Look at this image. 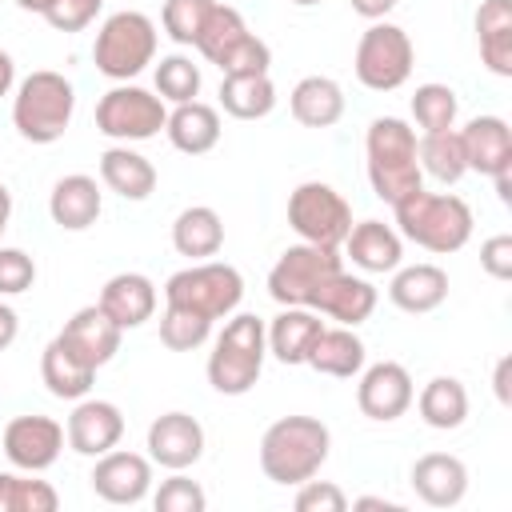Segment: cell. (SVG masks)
Masks as SVG:
<instances>
[{
    "label": "cell",
    "mask_w": 512,
    "mask_h": 512,
    "mask_svg": "<svg viewBox=\"0 0 512 512\" xmlns=\"http://www.w3.org/2000/svg\"><path fill=\"white\" fill-rule=\"evenodd\" d=\"M204 456V428L196 416L188 412H164L148 424V460L168 468V472H184Z\"/></svg>",
    "instance_id": "e0dca14e"
},
{
    "label": "cell",
    "mask_w": 512,
    "mask_h": 512,
    "mask_svg": "<svg viewBox=\"0 0 512 512\" xmlns=\"http://www.w3.org/2000/svg\"><path fill=\"white\" fill-rule=\"evenodd\" d=\"M92 492L104 500V504H140L148 492H152V460L140 456V452H120V448H108L104 456H96L92 464Z\"/></svg>",
    "instance_id": "5bb4252c"
},
{
    "label": "cell",
    "mask_w": 512,
    "mask_h": 512,
    "mask_svg": "<svg viewBox=\"0 0 512 512\" xmlns=\"http://www.w3.org/2000/svg\"><path fill=\"white\" fill-rule=\"evenodd\" d=\"M76 112V88L64 72L36 68L16 84L12 96V124L28 144H56Z\"/></svg>",
    "instance_id": "277c9868"
},
{
    "label": "cell",
    "mask_w": 512,
    "mask_h": 512,
    "mask_svg": "<svg viewBox=\"0 0 512 512\" xmlns=\"http://www.w3.org/2000/svg\"><path fill=\"white\" fill-rule=\"evenodd\" d=\"M360 384H356V408L368 416V420H400L408 408H412V396H416V384L408 376L404 364L396 360H380V364H368L356 372Z\"/></svg>",
    "instance_id": "4fadbf2b"
},
{
    "label": "cell",
    "mask_w": 512,
    "mask_h": 512,
    "mask_svg": "<svg viewBox=\"0 0 512 512\" xmlns=\"http://www.w3.org/2000/svg\"><path fill=\"white\" fill-rule=\"evenodd\" d=\"M264 356H268L264 320L252 312L228 316L224 332L216 336V344L208 352V384L220 396H244L256 388V380L264 372Z\"/></svg>",
    "instance_id": "5b68a950"
},
{
    "label": "cell",
    "mask_w": 512,
    "mask_h": 512,
    "mask_svg": "<svg viewBox=\"0 0 512 512\" xmlns=\"http://www.w3.org/2000/svg\"><path fill=\"white\" fill-rule=\"evenodd\" d=\"M100 212H104V192H100V184H96L92 176H84V172L60 176V180L52 184V192H48V216H52V224L64 228V232H84V228H92V224L100 220Z\"/></svg>",
    "instance_id": "ffe728a7"
},
{
    "label": "cell",
    "mask_w": 512,
    "mask_h": 512,
    "mask_svg": "<svg viewBox=\"0 0 512 512\" xmlns=\"http://www.w3.org/2000/svg\"><path fill=\"white\" fill-rule=\"evenodd\" d=\"M364 340L356 336V328H344V324H336V328H328L324 324V332L316 336V344H312V352H308V368H316L320 376H336V380H352L360 368H364Z\"/></svg>",
    "instance_id": "f546056e"
},
{
    "label": "cell",
    "mask_w": 512,
    "mask_h": 512,
    "mask_svg": "<svg viewBox=\"0 0 512 512\" xmlns=\"http://www.w3.org/2000/svg\"><path fill=\"white\" fill-rule=\"evenodd\" d=\"M16 88V60L0 48V96H8Z\"/></svg>",
    "instance_id": "f907efd6"
},
{
    "label": "cell",
    "mask_w": 512,
    "mask_h": 512,
    "mask_svg": "<svg viewBox=\"0 0 512 512\" xmlns=\"http://www.w3.org/2000/svg\"><path fill=\"white\" fill-rule=\"evenodd\" d=\"M388 300L400 312L424 316V312H432V308H440L448 300V272L440 264H404V268H392Z\"/></svg>",
    "instance_id": "d4e9b609"
},
{
    "label": "cell",
    "mask_w": 512,
    "mask_h": 512,
    "mask_svg": "<svg viewBox=\"0 0 512 512\" xmlns=\"http://www.w3.org/2000/svg\"><path fill=\"white\" fill-rule=\"evenodd\" d=\"M52 0H16V8H24V12H36V16H44V8H48Z\"/></svg>",
    "instance_id": "11a10c76"
},
{
    "label": "cell",
    "mask_w": 512,
    "mask_h": 512,
    "mask_svg": "<svg viewBox=\"0 0 512 512\" xmlns=\"http://www.w3.org/2000/svg\"><path fill=\"white\" fill-rule=\"evenodd\" d=\"M92 64H96L100 76H108L116 84L136 80L148 64H156V24H152V16H144L136 8L112 12L96 28Z\"/></svg>",
    "instance_id": "8992f818"
},
{
    "label": "cell",
    "mask_w": 512,
    "mask_h": 512,
    "mask_svg": "<svg viewBox=\"0 0 512 512\" xmlns=\"http://www.w3.org/2000/svg\"><path fill=\"white\" fill-rule=\"evenodd\" d=\"M456 112H460V100L448 84H420L412 92V120L420 124V132H444V128H456Z\"/></svg>",
    "instance_id": "ab89813d"
},
{
    "label": "cell",
    "mask_w": 512,
    "mask_h": 512,
    "mask_svg": "<svg viewBox=\"0 0 512 512\" xmlns=\"http://www.w3.org/2000/svg\"><path fill=\"white\" fill-rule=\"evenodd\" d=\"M200 64H192V56L184 52H172V56H160L156 64V96L164 104H188L200 96Z\"/></svg>",
    "instance_id": "74e56055"
},
{
    "label": "cell",
    "mask_w": 512,
    "mask_h": 512,
    "mask_svg": "<svg viewBox=\"0 0 512 512\" xmlns=\"http://www.w3.org/2000/svg\"><path fill=\"white\" fill-rule=\"evenodd\" d=\"M120 336H124V328L112 324L100 304H88V308L72 312V316L64 320V328L56 332V340H60L80 364H88V368H104V364L120 352Z\"/></svg>",
    "instance_id": "2e32d148"
},
{
    "label": "cell",
    "mask_w": 512,
    "mask_h": 512,
    "mask_svg": "<svg viewBox=\"0 0 512 512\" xmlns=\"http://www.w3.org/2000/svg\"><path fill=\"white\" fill-rule=\"evenodd\" d=\"M340 268H344L340 248H320V244H304L300 240V244L284 248L280 260L272 264V272H268V296L280 308H288V304L308 308L312 296H316V288L332 272H340Z\"/></svg>",
    "instance_id": "8fae6325"
},
{
    "label": "cell",
    "mask_w": 512,
    "mask_h": 512,
    "mask_svg": "<svg viewBox=\"0 0 512 512\" xmlns=\"http://www.w3.org/2000/svg\"><path fill=\"white\" fill-rule=\"evenodd\" d=\"M412 64H416V48L400 24L372 20L368 32L356 40L352 72L368 92H396L400 84H408Z\"/></svg>",
    "instance_id": "ba28073f"
},
{
    "label": "cell",
    "mask_w": 512,
    "mask_h": 512,
    "mask_svg": "<svg viewBox=\"0 0 512 512\" xmlns=\"http://www.w3.org/2000/svg\"><path fill=\"white\" fill-rule=\"evenodd\" d=\"M332 448V432L316 416H280L260 436V468L272 484H304L312 480Z\"/></svg>",
    "instance_id": "7a4b0ae2"
},
{
    "label": "cell",
    "mask_w": 512,
    "mask_h": 512,
    "mask_svg": "<svg viewBox=\"0 0 512 512\" xmlns=\"http://www.w3.org/2000/svg\"><path fill=\"white\" fill-rule=\"evenodd\" d=\"M16 336H20V316H16V308H12V304H4V300H0V352H4V348H12V344H16Z\"/></svg>",
    "instance_id": "7dc6e473"
},
{
    "label": "cell",
    "mask_w": 512,
    "mask_h": 512,
    "mask_svg": "<svg viewBox=\"0 0 512 512\" xmlns=\"http://www.w3.org/2000/svg\"><path fill=\"white\" fill-rule=\"evenodd\" d=\"M36 284V260L24 248L0 244V296H20Z\"/></svg>",
    "instance_id": "7bdbcfd3"
},
{
    "label": "cell",
    "mask_w": 512,
    "mask_h": 512,
    "mask_svg": "<svg viewBox=\"0 0 512 512\" xmlns=\"http://www.w3.org/2000/svg\"><path fill=\"white\" fill-rule=\"evenodd\" d=\"M416 160H420V172H428V176L440 180V184H456V180L468 172L464 144H460V132H456V128L424 132V136L416 140Z\"/></svg>",
    "instance_id": "d590c367"
},
{
    "label": "cell",
    "mask_w": 512,
    "mask_h": 512,
    "mask_svg": "<svg viewBox=\"0 0 512 512\" xmlns=\"http://www.w3.org/2000/svg\"><path fill=\"white\" fill-rule=\"evenodd\" d=\"M96 304L104 308V316L112 324H120L128 332V328H140V324L152 320V312H156V284L144 272H116L100 288Z\"/></svg>",
    "instance_id": "603a6c76"
},
{
    "label": "cell",
    "mask_w": 512,
    "mask_h": 512,
    "mask_svg": "<svg viewBox=\"0 0 512 512\" xmlns=\"http://www.w3.org/2000/svg\"><path fill=\"white\" fill-rule=\"evenodd\" d=\"M120 436H124V412L112 400H96V396L72 400V412H68V424H64V440H68L72 452L96 460L108 448H116Z\"/></svg>",
    "instance_id": "9a60e30c"
},
{
    "label": "cell",
    "mask_w": 512,
    "mask_h": 512,
    "mask_svg": "<svg viewBox=\"0 0 512 512\" xmlns=\"http://www.w3.org/2000/svg\"><path fill=\"white\" fill-rule=\"evenodd\" d=\"M324 332V320L320 312L312 308H300V304H288L272 316V324H264V336H268V352L280 360V364H304L316 336Z\"/></svg>",
    "instance_id": "cb8c5ba5"
},
{
    "label": "cell",
    "mask_w": 512,
    "mask_h": 512,
    "mask_svg": "<svg viewBox=\"0 0 512 512\" xmlns=\"http://www.w3.org/2000/svg\"><path fill=\"white\" fill-rule=\"evenodd\" d=\"M492 184H496V196H500V204H512V164L508 168H500L496 176H488Z\"/></svg>",
    "instance_id": "816d5d0a"
},
{
    "label": "cell",
    "mask_w": 512,
    "mask_h": 512,
    "mask_svg": "<svg viewBox=\"0 0 512 512\" xmlns=\"http://www.w3.org/2000/svg\"><path fill=\"white\" fill-rule=\"evenodd\" d=\"M8 220H12V192H8V184L0 180V240H4V232H8Z\"/></svg>",
    "instance_id": "f5cc1de1"
},
{
    "label": "cell",
    "mask_w": 512,
    "mask_h": 512,
    "mask_svg": "<svg viewBox=\"0 0 512 512\" xmlns=\"http://www.w3.org/2000/svg\"><path fill=\"white\" fill-rule=\"evenodd\" d=\"M460 144H464L468 172L496 176L500 168L512 164V128L504 116H472L460 128Z\"/></svg>",
    "instance_id": "7402d4cb"
},
{
    "label": "cell",
    "mask_w": 512,
    "mask_h": 512,
    "mask_svg": "<svg viewBox=\"0 0 512 512\" xmlns=\"http://www.w3.org/2000/svg\"><path fill=\"white\" fill-rule=\"evenodd\" d=\"M40 380H44V388H48L56 400H84V396L92 392L96 368L80 364V360L52 336L48 348L40 352Z\"/></svg>",
    "instance_id": "d6a6232c"
},
{
    "label": "cell",
    "mask_w": 512,
    "mask_h": 512,
    "mask_svg": "<svg viewBox=\"0 0 512 512\" xmlns=\"http://www.w3.org/2000/svg\"><path fill=\"white\" fill-rule=\"evenodd\" d=\"M352 508H384V512H404L396 500H384V496H360Z\"/></svg>",
    "instance_id": "db71d44e"
},
{
    "label": "cell",
    "mask_w": 512,
    "mask_h": 512,
    "mask_svg": "<svg viewBox=\"0 0 512 512\" xmlns=\"http://www.w3.org/2000/svg\"><path fill=\"white\" fill-rule=\"evenodd\" d=\"M0 448L8 456L12 468L20 472H44L60 460L64 452V424L52 420V416H16L4 424V436H0Z\"/></svg>",
    "instance_id": "7c38bea8"
},
{
    "label": "cell",
    "mask_w": 512,
    "mask_h": 512,
    "mask_svg": "<svg viewBox=\"0 0 512 512\" xmlns=\"http://www.w3.org/2000/svg\"><path fill=\"white\" fill-rule=\"evenodd\" d=\"M296 488H300L296 492V512H344L348 508V496L332 480H304Z\"/></svg>",
    "instance_id": "f6af8a7d"
},
{
    "label": "cell",
    "mask_w": 512,
    "mask_h": 512,
    "mask_svg": "<svg viewBox=\"0 0 512 512\" xmlns=\"http://www.w3.org/2000/svg\"><path fill=\"white\" fill-rule=\"evenodd\" d=\"M476 44H480V64L492 76L508 80L512 76V0H480Z\"/></svg>",
    "instance_id": "4316f807"
},
{
    "label": "cell",
    "mask_w": 512,
    "mask_h": 512,
    "mask_svg": "<svg viewBox=\"0 0 512 512\" xmlns=\"http://www.w3.org/2000/svg\"><path fill=\"white\" fill-rule=\"evenodd\" d=\"M376 288L364 280V276H352V272H332L320 288H316V296H312V312H320V316H328V320H336V324H344V328H356V324H364L372 312H376Z\"/></svg>",
    "instance_id": "ac0fdd59"
},
{
    "label": "cell",
    "mask_w": 512,
    "mask_h": 512,
    "mask_svg": "<svg viewBox=\"0 0 512 512\" xmlns=\"http://www.w3.org/2000/svg\"><path fill=\"white\" fill-rule=\"evenodd\" d=\"M288 112L304 128H332L344 116V88L332 76H304L288 92Z\"/></svg>",
    "instance_id": "f1b7e54d"
},
{
    "label": "cell",
    "mask_w": 512,
    "mask_h": 512,
    "mask_svg": "<svg viewBox=\"0 0 512 512\" xmlns=\"http://www.w3.org/2000/svg\"><path fill=\"white\" fill-rule=\"evenodd\" d=\"M340 248H344V256L360 272H372V276L392 272L404 260V236L392 224H384V220H360V224H352Z\"/></svg>",
    "instance_id": "44dd1931"
},
{
    "label": "cell",
    "mask_w": 512,
    "mask_h": 512,
    "mask_svg": "<svg viewBox=\"0 0 512 512\" xmlns=\"http://www.w3.org/2000/svg\"><path fill=\"white\" fill-rule=\"evenodd\" d=\"M164 120H168V104L140 84H116L96 100V132L120 144L160 136Z\"/></svg>",
    "instance_id": "30bf717a"
},
{
    "label": "cell",
    "mask_w": 512,
    "mask_h": 512,
    "mask_svg": "<svg viewBox=\"0 0 512 512\" xmlns=\"http://www.w3.org/2000/svg\"><path fill=\"white\" fill-rule=\"evenodd\" d=\"M292 4H300V8H312V4H324V0H292Z\"/></svg>",
    "instance_id": "9f6ffc18"
},
{
    "label": "cell",
    "mask_w": 512,
    "mask_h": 512,
    "mask_svg": "<svg viewBox=\"0 0 512 512\" xmlns=\"http://www.w3.org/2000/svg\"><path fill=\"white\" fill-rule=\"evenodd\" d=\"M288 224L304 244L340 248L352 228V204L324 180H304L288 196Z\"/></svg>",
    "instance_id": "9c48e42d"
},
{
    "label": "cell",
    "mask_w": 512,
    "mask_h": 512,
    "mask_svg": "<svg viewBox=\"0 0 512 512\" xmlns=\"http://www.w3.org/2000/svg\"><path fill=\"white\" fill-rule=\"evenodd\" d=\"M172 248L188 260H212L224 248V220L208 204H192L172 220Z\"/></svg>",
    "instance_id": "4dcf8cb0"
},
{
    "label": "cell",
    "mask_w": 512,
    "mask_h": 512,
    "mask_svg": "<svg viewBox=\"0 0 512 512\" xmlns=\"http://www.w3.org/2000/svg\"><path fill=\"white\" fill-rule=\"evenodd\" d=\"M392 212H396V232L404 240H412L416 248L436 252V256L460 252L472 240V224H476L468 200H460L452 192H424V188H416L404 200H396Z\"/></svg>",
    "instance_id": "6da1fadb"
},
{
    "label": "cell",
    "mask_w": 512,
    "mask_h": 512,
    "mask_svg": "<svg viewBox=\"0 0 512 512\" xmlns=\"http://www.w3.org/2000/svg\"><path fill=\"white\" fill-rule=\"evenodd\" d=\"M152 508L156 512H204L208 496L196 480H188L184 472H172L168 480H160V488L152 496Z\"/></svg>",
    "instance_id": "b9f144b4"
},
{
    "label": "cell",
    "mask_w": 512,
    "mask_h": 512,
    "mask_svg": "<svg viewBox=\"0 0 512 512\" xmlns=\"http://www.w3.org/2000/svg\"><path fill=\"white\" fill-rule=\"evenodd\" d=\"M212 8H216V0H164V8H160L164 36L176 40L180 48H196V36Z\"/></svg>",
    "instance_id": "60d3db41"
},
{
    "label": "cell",
    "mask_w": 512,
    "mask_h": 512,
    "mask_svg": "<svg viewBox=\"0 0 512 512\" xmlns=\"http://www.w3.org/2000/svg\"><path fill=\"white\" fill-rule=\"evenodd\" d=\"M412 400H416L420 420L436 432H452L468 420V388L456 376H432Z\"/></svg>",
    "instance_id": "1f68e13d"
},
{
    "label": "cell",
    "mask_w": 512,
    "mask_h": 512,
    "mask_svg": "<svg viewBox=\"0 0 512 512\" xmlns=\"http://www.w3.org/2000/svg\"><path fill=\"white\" fill-rule=\"evenodd\" d=\"M100 8H104V0H52L44 8V20L56 32H84L100 16Z\"/></svg>",
    "instance_id": "ee69618b"
},
{
    "label": "cell",
    "mask_w": 512,
    "mask_h": 512,
    "mask_svg": "<svg viewBox=\"0 0 512 512\" xmlns=\"http://www.w3.org/2000/svg\"><path fill=\"white\" fill-rule=\"evenodd\" d=\"M408 480H412V492L428 508H456L464 500V492H468V468L452 452H424L412 464Z\"/></svg>",
    "instance_id": "d6986e66"
},
{
    "label": "cell",
    "mask_w": 512,
    "mask_h": 512,
    "mask_svg": "<svg viewBox=\"0 0 512 512\" xmlns=\"http://www.w3.org/2000/svg\"><path fill=\"white\" fill-rule=\"evenodd\" d=\"M212 336V320L192 312V308H176V304H164V316H160V344L168 352H196L200 344H208Z\"/></svg>",
    "instance_id": "f35d334b"
},
{
    "label": "cell",
    "mask_w": 512,
    "mask_h": 512,
    "mask_svg": "<svg viewBox=\"0 0 512 512\" xmlns=\"http://www.w3.org/2000/svg\"><path fill=\"white\" fill-rule=\"evenodd\" d=\"M240 300H244V276L224 260H192L188 268L172 272L164 284V304L192 308L212 324L228 320L240 308Z\"/></svg>",
    "instance_id": "52a82bcc"
},
{
    "label": "cell",
    "mask_w": 512,
    "mask_h": 512,
    "mask_svg": "<svg viewBox=\"0 0 512 512\" xmlns=\"http://www.w3.org/2000/svg\"><path fill=\"white\" fill-rule=\"evenodd\" d=\"M508 372H512V356H500L496 376H492V384H496V400H500V404H508V400H512V396H508Z\"/></svg>",
    "instance_id": "681fc988"
},
{
    "label": "cell",
    "mask_w": 512,
    "mask_h": 512,
    "mask_svg": "<svg viewBox=\"0 0 512 512\" xmlns=\"http://www.w3.org/2000/svg\"><path fill=\"white\" fill-rule=\"evenodd\" d=\"M248 36H252V32H248L244 16H240L232 4H216V8L208 12V20H204L200 36H196V52H200L208 64L224 68V60H228Z\"/></svg>",
    "instance_id": "e575fe53"
},
{
    "label": "cell",
    "mask_w": 512,
    "mask_h": 512,
    "mask_svg": "<svg viewBox=\"0 0 512 512\" xmlns=\"http://www.w3.org/2000/svg\"><path fill=\"white\" fill-rule=\"evenodd\" d=\"M480 268L492 280H512V236L508 232H496L480 244Z\"/></svg>",
    "instance_id": "bcb514c9"
},
{
    "label": "cell",
    "mask_w": 512,
    "mask_h": 512,
    "mask_svg": "<svg viewBox=\"0 0 512 512\" xmlns=\"http://www.w3.org/2000/svg\"><path fill=\"white\" fill-rule=\"evenodd\" d=\"M220 108L232 120H264L276 108V84L268 72H244L220 80Z\"/></svg>",
    "instance_id": "836d02e7"
},
{
    "label": "cell",
    "mask_w": 512,
    "mask_h": 512,
    "mask_svg": "<svg viewBox=\"0 0 512 512\" xmlns=\"http://www.w3.org/2000/svg\"><path fill=\"white\" fill-rule=\"evenodd\" d=\"M164 132L172 140L176 152L184 156H204L220 144V112L204 100H188V104H176L164 120Z\"/></svg>",
    "instance_id": "83f0119b"
},
{
    "label": "cell",
    "mask_w": 512,
    "mask_h": 512,
    "mask_svg": "<svg viewBox=\"0 0 512 512\" xmlns=\"http://www.w3.org/2000/svg\"><path fill=\"white\" fill-rule=\"evenodd\" d=\"M100 180L120 200H148L156 192V168L144 152L128 144H112L100 152Z\"/></svg>",
    "instance_id": "484cf974"
},
{
    "label": "cell",
    "mask_w": 512,
    "mask_h": 512,
    "mask_svg": "<svg viewBox=\"0 0 512 512\" xmlns=\"http://www.w3.org/2000/svg\"><path fill=\"white\" fill-rule=\"evenodd\" d=\"M348 4H352V12L364 16V20H384V16L396 8V0H348Z\"/></svg>",
    "instance_id": "c3c4849f"
},
{
    "label": "cell",
    "mask_w": 512,
    "mask_h": 512,
    "mask_svg": "<svg viewBox=\"0 0 512 512\" xmlns=\"http://www.w3.org/2000/svg\"><path fill=\"white\" fill-rule=\"evenodd\" d=\"M368 156V184L384 204L404 200L408 192L424 188V172L416 160V128L400 116H376L364 132Z\"/></svg>",
    "instance_id": "3957f363"
},
{
    "label": "cell",
    "mask_w": 512,
    "mask_h": 512,
    "mask_svg": "<svg viewBox=\"0 0 512 512\" xmlns=\"http://www.w3.org/2000/svg\"><path fill=\"white\" fill-rule=\"evenodd\" d=\"M60 496L48 480H32L20 472H0V512H56Z\"/></svg>",
    "instance_id": "8d00e7d4"
}]
</instances>
